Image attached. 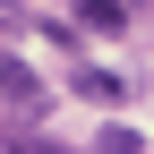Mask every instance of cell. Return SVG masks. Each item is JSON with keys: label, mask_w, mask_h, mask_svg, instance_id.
<instances>
[{"label": "cell", "mask_w": 154, "mask_h": 154, "mask_svg": "<svg viewBox=\"0 0 154 154\" xmlns=\"http://www.w3.org/2000/svg\"><path fill=\"white\" fill-rule=\"evenodd\" d=\"M77 26L86 34H120L128 26V0H77Z\"/></svg>", "instance_id": "cell-2"}, {"label": "cell", "mask_w": 154, "mask_h": 154, "mask_svg": "<svg viewBox=\"0 0 154 154\" xmlns=\"http://www.w3.org/2000/svg\"><path fill=\"white\" fill-rule=\"evenodd\" d=\"M0 17H9V26H17V9H9V0H0Z\"/></svg>", "instance_id": "cell-5"}, {"label": "cell", "mask_w": 154, "mask_h": 154, "mask_svg": "<svg viewBox=\"0 0 154 154\" xmlns=\"http://www.w3.org/2000/svg\"><path fill=\"white\" fill-rule=\"evenodd\" d=\"M77 94H86L94 111H120V103H128V77H120V69H77Z\"/></svg>", "instance_id": "cell-1"}, {"label": "cell", "mask_w": 154, "mask_h": 154, "mask_svg": "<svg viewBox=\"0 0 154 154\" xmlns=\"http://www.w3.org/2000/svg\"><path fill=\"white\" fill-rule=\"evenodd\" d=\"M94 154H146V137H137V128H120V120H111L103 137H94Z\"/></svg>", "instance_id": "cell-3"}, {"label": "cell", "mask_w": 154, "mask_h": 154, "mask_svg": "<svg viewBox=\"0 0 154 154\" xmlns=\"http://www.w3.org/2000/svg\"><path fill=\"white\" fill-rule=\"evenodd\" d=\"M26 154H77V146H60V137H34V146H26Z\"/></svg>", "instance_id": "cell-4"}]
</instances>
